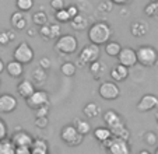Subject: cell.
<instances>
[{
    "label": "cell",
    "instance_id": "f907efd6",
    "mask_svg": "<svg viewBox=\"0 0 158 154\" xmlns=\"http://www.w3.org/2000/svg\"><path fill=\"white\" fill-rule=\"evenodd\" d=\"M155 121H157V123H158V112L155 113Z\"/></svg>",
    "mask_w": 158,
    "mask_h": 154
},
{
    "label": "cell",
    "instance_id": "816d5d0a",
    "mask_svg": "<svg viewBox=\"0 0 158 154\" xmlns=\"http://www.w3.org/2000/svg\"><path fill=\"white\" fill-rule=\"evenodd\" d=\"M154 154H158V147L155 148V151H154Z\"/></svg>",
    "mask_w": 158,
    "mask_h": 154
},
{
    "label": "cell",
    "instance_id": "603a6c76",
    "mask_svg": "<svg viewBox=\"0 0 158 154\" xmlns=\"http://www.w3.org/2000/svg\"><path fill=\"white\" fill-rule=\"evenodd\" d=\"M88 69H89V73L94 76V79H95V80H99V77H101L102 74L105 73V70H106V63L101 62V60L98 59V60H95V62L89 63Z\"/></svg>",
    "mask_w": 158,
    "mask_h": 154
},
{
    "label": "cell",
    "instance_id": "83f0119b",
    "mask_svg": "<svg viewBox=\"0 0 158 154\" xmlns=\"http://www.w3.org/2000/svg\"><path fill=\"white\" fill-rule=\"evenodd\" d=\"M15 151V146L11 142V139L4 137L0 140V154H14Z\"/></svg>",
    "mask_w": 158,
    "mask_h": 154
},
{
    "label": "cell",
    "instance_id": "4316f807",
    "mask_svg": "<svg viewBox=\"0 0 158 154\" xmlns=\"http://www.w3.org/2000/svg\"><path fill=\"white\" fill-rule=\"evenodd\" d=\"M120 49H122V45H120L119 42H116V41H108L106 44L104 45L105 53H106L108 56H110V58H116L118 55H119Z\"/></svg>",
    "mask_w": 158,
    "mask_h": 154
},
{
    "label": "cell",
    "instance_id": "7bdbcfd3",
    "mask_svg": "<svg viewBox=\"0 0 158 154\" xmlns=\"http://www.w3.org/2000/svg\"><path fill=\"white\" fill-rule=\"evenodd\" d=\"M51 7L55 10V11L64 9V7H66L64 0H51Z\"/></svg>",
    "mask_w": 158,
    "mask_h": 154
},
{
    "label": "cell",
    "instance_id": "e0dca14e",
    "mask_svg": "<svg viewBox=\"0 0 158 154\" xmlns=\"http://www.w3.org/2000/svg\"><path fill=\"white\" fill-rule=\"evenodd\" d=\"M4 70H6L7 74H9L10 77H13V79H20V77L24 74V65L13 59V60H10L9 63H6V69H4Z\"/></svg>",
    "mask_w": 158,
    "mask_h": 154
},
{
    "label": "cell",
    "instance_id": "cb8c5ba5",
    "mask_svg": "<svg viewBox=\"0 0 158 154\" xmlns=\"http://www.w3.org/2000/svg\"><path fill=\"white\" fill-rule=\"evenodd\" d=\"M93 135H94V137H95L97 142H99L101 144L112 137V132H110V129L108 126H99V127H97V129H94Z\"/></svg>",
    "mask_w": 158,
    "mask_h": 154
},
{
    "label": "cell",
    "instance_id": "d590c367",
    "mask_svg": "<svg viewBox=\"0 0 158 154\" xmlns=\"http://www.w3.org/2000/svg\"><path fill=\"white\" fill-rule=\"evenodd\" d=\"M39 35H41V38L44 39V41H51V28H49V23L45 24V25H42V27H39Z\"/></svg>",
    "mask_w": 158,
    "mask_h": 154
},
{
    "label": "cell",
    "instance_id": "9a60e30c",
    "mask_svg": "<svg viewBox=\"0 0 158 154\" xmlns=\"http://www.w3.org/2000/svg\"><path fill=\"white\" fill-rule=\"evenodd\" d=\"M10 24H11V27L14 28V30H17V31L25 30L27 25H28V20H27L25 13L20 11V10L14 11L11 14V17H10Z\"/></svg>",
    "mask_w": 158,
    "mask_h": 154
},
{
    "label": "cell",
    "instance_id": "1f68e13d",
    "mask_svg": "<svg viewBox=\"0 0 158 154\" xmlns=\"http://www.w3.org/2000/svg\"><path fill=\"white\" fill-rule=\"evenodd\" d=\"M15 39V34L14 31H10V30H4V31H0V45L2 46H7L11 41Z\"/></svg>",
    "mask_w": 158,
    "mask_h": 154
},
{
    "label": "cell",
    "instance_id": "f35d334b",
    "mask_svg": "<svg viewBox=\"0 0 158 154\" xmlns=\"http://www.w3.org/2000/svg\"><path fill=\"white\" fill-rule=\"evenodd\" d=\"M76 6H77L78 11L83 14V13H87L89 10V7H91V4H89L88 0H77V3H76Z\"/></svg>",
    "mask_w": 158,
    "mask_h": 154
},
{
    "label": "cell",
    "instance_id": "ac0fdd59",
    "mask_svg": "<svg viewBox=\"0 0 158 154\" xmlns=\"http://www.w3.org/2000/svg\"><path fill=\"white\" fill-rule=\"evenodd\" d=\"M34 91H35V86L31 80H21L17 84V94L24 100H27Z\"/></svg>",
    "mask_w": 158,
    "mask_h": 154
},
{
    "label": "cell",
    "instance_id": "ffe728a7",
    "mask_svg": "<svg viewBox=\"0 0 158 154\" xmlns=\"http://www.w3.org/2000/svg\"><path fill=\"white\" fill-rule=\"evenodd\" d=\"M69 23H70V27H72L74 31H84V30H88V27H89L88 18H87L84 14H81V13L77 14L76 17H73Z\"/></svg>",
    "mask_w": 158,
    "mask_h": 154
},
{
    "label": "cell",
    "instance_id": "ab89813d",
    "mask_svg": "<svg viewBox=\"0 0 158 154\" xmlns=\"http://www.w3.org/2000/svg\"><path fill=\"white\" fill-rule=\"evenodd\" d=\"M112 7H114V3H112L110 0H105V2H102V3L98 4V10L102 13H110Z\"/></svg>",
    "mask_w": 158,
    "mask_h": 154
},
{
    "label": "cell",
    "instance_id": "4fadbf2b",
    "mask_svg": "<svg viewBox=\"0 0 158 154\" xmlns=\"http://www.w3.org/2000/svg\"><path fill=\"white\" fill-rule=\"evenodd\" d=\"M10 139H11V142L14 143L15 147H31V144H32V142H34L32 135L25 132V130L14 132Z\"/></svg>",
    "mask_w": 158,
    "mask_h": 154
},
{
    "label": "cell",
    "instance_id": "e575fe53",
    "mask_svg": "<svg viewBox=\"0 0 158 154\" xmlns=\"http://www.w3.org/2000/svg\"><path fill=\"white\" fill-rule=\"evenodd\" d=\"M143 140H144V143H146L147 146H155L157 144L158 137H157V135H155L154 132L150 130V132H146V133H144Z\"/></svg>",
    "mask_w": 158,
    "mask_h": 154
},
{
    "label": "cell",
    "instance_id": "ba28073f",
    "mask_svg": "<svg viewBox=\"0 0 158 154\" xmlns=\"http://www.w3.org/2000/svg\"><path fill=\"white\" fill-rule=\"evenodd\" d=\"M98 94L105 101H114L120 95V88L115 81H102L98 87Z\"/></svg>",
    "mask_w": 158,
    "mask_h": 154
},
{
    "label": "cell",
    "instance_id": "8fae6325",
    "mask_svg": "<svg viewBox=\"0 0 158 154\" xmlns=\"http://www.w3.org/2000/svg\"><path fill=\"white\" fill-rule=\"evenodd\" d=\"M18 101L13 94H0V113H11L17 109Z\"/></svg>",
    "mask_w": 158,
    "mask_h": 154
},
{
    "label": "cell",
    "instance_id": "8d00e7d4",
    "mask_svg": "<svg viewBox=\"0 0 158 154\" xmlns=\"http://www.w3.org/2000/svg\"><path fill=\"white\" fill-rule=\"evenodd\" d=\"M49 28H51V38L56 39L62 35V27L60 24H49Z\"/></svg>",
    "mask_w": 158,
    "mask_h": 154
},
{
    "label": "cell",
    "instance_id": "f546056e",
    "mask_svg": "<svg viewBox=\"0 0 158 154\" xmlns=\"http://www.w3.org/2000/svg\"><path fill=\"white\" fill-rule=\"evenodd\" d=\"M77 71V66L73 62H64L62 66H60V73L64 77H73Z\"/></svg>",
    "mask_w": 158,
    "mask_h": 154
},
{
    "label": "cell",
    "instance_id": "b9f144b4",
    "mask_svg": "<svg viewBox=\"0 0 158 154\" xmlns=\"http://www.w3.org/2000/svg\"><path fill=\"white\" fill-rule=\"evenodd\" d=\"M38 66H39V67H42V69H45V70H48V69H51L52 62H51V59H49L48 56H44V58H41V59H39Z\"/></svg>",
    "mask_w": 158,
    "mask_h": 154
},
{
    "label": "cell",
    "instance_id": "484cf974",
    "mask_svg": "<svg viewBox=\"0 0 158 154\" xmlns=\"http://www.w3.org/2000/svg\"><path fill=\"white\" fill-rule=\"evenodd\" d=\"M31 77H32V83L34 84H38V86H41V84L46 83V80H48V73H46V70L42 67H36L32 70V73H31Z\"/></svg>",
    "mask_w": 158,
    "mask_h": 154
},
{
    "label": "cell",
    "instance_id": "44dd1931",
    "mask_svg": "<svg viewBox=\"0 0 158 154\" xmlns=\"http://www.w3.org/2000/svg\"><path fill=\"white\" fill-rule=\"evenodd\" d=\"M31 154H48L49 153V146L48 142L45 139H34L32 144H31Z\"/></svg>",
    "mask_w": 158,
    "mask_h": 154
},
{
    "label": "cell",
    "instance_id": "74e56055",
    "mask_svg": "<svg viewBox=\"0 0 158 154\" xmlns=\"http://www.w3.org/2000/svg\"><path fill=\"white\" fill-rule=\"evenodd\" d=\"M48 125H49L48 116H38V118H35V126L38 129H46Z\"/></svg>",
    "mask_w": 158,
    "mask_h": 154
},
{
    "label": "cell",
    "instance_id": "30bf717a",
    "mask_svg": "<svg viewBox=\"0 0 158 154\" xmlns=\"http://www.w3.org/2000/svg\"><path fill=\"white\" fill-rule=\"evenodd\" d=\"M118 59V63H120V65L126 66V67H133V66L137 65V56H136V50L133 49V48H129V46H122V49H120L119 55L116 56Z\"/></svg>",
    "mask_w": 158,
    "mask_h": 154
},
{
    "label": "cell",
    "instance_id": "3957f363",
    "mask_svg": "<svg viewBox=\"0 0 158 154\" xmlns=\"http://www.w3.org/2000/svg\"><path fill=\"white\" fill-rule=\"evenodd\" d=\"M137 63L144 67H152L158 62V50L151 45H141L136 49Z\"/></svg>",
    "mask_w": 158,
    "mask_h": 154
},
{
    "label": "cell",
    "instance_id": "d6a6232c",
    "mask_svg": "<svg viewBox=\"0 0 158 154\" xmlns=\"http://www.w3.org/2000/svg\"><path fill=\"white\" fill-rule=\"evenodd\" d=\"M15 7L20 11L27 13L34 7V0H15Z\"/></svg>",
    "mask_w": 158,
    "mask_h": 154
},
{
    "label": "cell",
    "instance_id": "7dc6e473",
    "mask_svg": "<svg viewBox=\"0 0 158 154\" xmlns=\"http://www.w3.org/2000/svg\"><path fill=\"white\" fill-rule=\"evenodd\" d=\"M114 4H118V6H123V4H127L130 0H110Z\"/></svg>",
    "mask_w": 158,
    "mask_h": 154
},
{
    "label": "cell",
    "instance_id": "8992f818",
    "mask_svg": "<svg viewBox=\"0 0 158 154\" xmlns=\"http://www.w3.org/2000/svg\"><path fill=\"white\" fill-rule=\"evenodd\" d=\"M34 58H35V52L28 42H20L13 52V59L23 65H30Z\"/></svg>",
    "mask_w": 158,
    "mask_h": 154
},
{
    "label": "cell",
    "instance_id": "d6986e66",
    "mask_svg": "<svg viewBox=\"0 0 158 154\" xmlns=\"http://www.w3.org/2000/svg\"><path fill=\"white\" fill-rule=\"evenodd\" d=\"M148 32V24L146 21H134L130 25V34L134 38H143Z\"/></svg>",
    "mask_w": 158,
    "mask_h": 154
},
{
    "label": "cell",
    "instance_id": "db71d44e",
    "mask_svg": "<svg viewBox=\"0 0 158 154\" xmlns=\"http://www.w3.org/2000/svg\"><path fill=\"white\" fill-rule=\"evenodd\" d=\"M0 86H2V79H0Z\"/></svg>",
    "mask_w": 158,
    "mask_h": 154
},
{
    "label": "cell",
    "instance_id": "7a4b0ae2",
    "mask_svg": "<svg viewBox=\"0 0 158 154\" xmlns=\"http://www.w3.org/2000/svg\"><path fill=\"white\" fill-rule=\"evenodd\" d=\"M78 49V41L73 34H62L59 38L55 39V50L60 55L69 56L76 53Z\"/></svg>",
    "mask_w": 158,
    "mask_h": 154
},
{
    "label": "cell",
    "instance_id": "5bb4252c",
    "mask_svg": "<svg viewBox=\"0 0 158 154\" xmlns=\"http://www.w3.org/2000/svg\"><path fill=\"white\" fill-rule=\"evenodd\" d=\"M102 119H104L105 125H106L109 129H114V127H118L120 125H126L125 119L122 118L119 112H116L115 109H108L105 111V113L102 115Z\"/></svg>",
    "mask_w": 158,
    "mask_h": 154
},
{
    "label": "cell",
    "instance_id": "7402d4cb",
    "mask_svg": "<svg viewBox=\"0 0 158 154\" xmlns=\"http://www.w3.org/2000/svg\"><path fill=\"white\" fill-rule=\"evenodd\" d=\"M83 113L87 119H95L101 115V107L95 102H87L83 108Z\"/></svg>",
    "mask_w": 158,
    "mask_h": 154
},
{
    "label": "cell",
    "instance_id": "d4e9b609",
    "mask_svg": "<svg viewBox=\"0 0 158 154\" xmlns=\"http://www.w3.org/2000/svg\"><path fill=\"white\" fill-rule=\"evenodd\" d=\"M74 127L77 129V132L81 135V136H87V135L91 133V123H89L87 119H80L76 118L74 122H73Z\"/></svg>",
    "mask_w": 158,
    "mask_h": 154
},
{
    "label": "cell",
    "instance_id": "9c48e42d",
    "mask_svg": "<svg viewBox=\"0 0 158 154\" xmlns=\"http://www.w3.org/2000/svg\"><path fill=\"white\" fill-rule=\"evenodd\" d=\"M27 102L28 108L31 109H38L39 107H44V105H48L49 104V94L45 90H35L30 97L25 100Z\"/></svg>",
    "mask_w": 158,
    "mask_h": 154
},
{
    "label": "cell",
    "instance_id": "c3c4849f",
    "mask_svg": "<svg viewBox=\"0 0 158 154\" xmlns=\"http://www.w3.org/2000/svg\"><path fill=\"white\" fill-rule=\"evenodd\" d=\"M4 69H6V63H4L3 60L0 59V74H2V73L4 71Z\"/></svg>",
    "mask_w": 158,
    "mask_h": 154
},
{
    "label": "cell",
    "instance_id": "681fc988",
    "mask_svg": "<svg viewBox=\"0 0 158 154\" xmlns=\"http://www.w3.org/2000/svg\"><path fill=\"white\" fill-rule=\"evenodd\" d=\"M139 154H151V153H150L148 150H141V151H140V153H139Z\"/></svg>",
    "mask_w": 158,
    "mask_h": 154
},
{
    "label": "cell",
    "instance_id": "836d02e7",
    "mask_svg": "<svg viewBox=\"0 0 158 154\" xmlns=\"http://www.w3.org/2000/svg\"><path fill=\"white\" fill-rule=\"evenodd\" d=\"M55 18H56L57 23H69L72 18H70L69 13H67V10L62 9V10H57V11H55Z\"/></svg>",
    "mask_w": 158,
    "mask_h": 154
},
{
    "label": "cell",
    "instance_id": "4dcf8cb0",
    "mask_svg": "<svg viewBox=\"0 0 158 154\" xmlns=\"http://www.w3.org/2000/svg\"><path fill=\"white\" fill-rule=\"evenodd\" d=\"M32 21L36 27H42V25L49 23V15L45 11H35L32 14Z\"/></svg>",
    "mask_w": 158,
    "mask_h": 154
},
{
    "label": "cell",
    "instance_id": "f5cc1de1",
    "mask_svg": "<svg viewBox=\"0 0 158 154\" xmlns=\"http://www.w3.org/2000/svg\"><path fill=\"white\" fill-rule=\"evenodd\" d=\"M148 2H158V0H148Z\"/></svg>",
    "mask_w": 158,
    "mask_h": 154
},
{
    "label": "cell",
    "instance_id": "ee69618b",
    "mask_svg": "<svg viewBox=\"0 0 158 154\" xmlns=\"http://www.w3.org/2000/svg\"><path fill=\"white\" fill-rule=\"evenodd\" d=\"M7 137V125L3 119L0 118V140Z\"/></svg>",
    "mask_w": 158,
    "mask_h": 154
},
{
    "label": "cell",
    "instance_id": "bcb514c9",
    "mask_svg": "<svg viewBox=\"0 0 158 154\" xmlns=\"http://www.w3.org/2000/svg\"><path fill=\"white\" fill-rule=\"evenodd\" d=\"M14 154H31L30 147H15Z\"/></svg>",
    "mask_w": 158,
    "mask_h": 154
},
{
    "label": "cell",
    "instance_id": "7c38bea8",
    "mask_svg": "<svg viewBox=\"0 0 158 154\" xmlns=\"http://www.w3.org/2000/svg\"><path fill=\"white\" fill-rule=\"evenodd\" d=\"M158 107V97L154 94H146L140 98L137 102V111L140 112H150V111L155 109Z\"/></svg>",
    "mask_w": 158,
    "mask_h": 154
},
{
    "label": "cell",
    "instance_id": "2e32d148",
    "mask_svg": "<svg viewBox=\"0 0 158 154\" xmlns=\"http://www.w3.org/2000/svg\"><path fill=\"white\" fill-rule=\"evenodd\" d=\"M109 76H110V79H112V81H115V83H122V81L127 80L129 67H126V66L118 63L116 66H114V67L110 69Z\"/></svg>",
    "mask_w": 158,
    "mask_h": 154
},
{
    "label": "cell",
    "instance_id": "6da1fadb",
    "mask_svg": "<svg viewBox=\"0 0 158 154\" xmlns=\"http://www.w3.org/2000/svg\"><path fill=\"white\" fill-rule=\"evenodd\" d=\"M112 28L106 21H97L88 27V39L94 45H105L112 38Z\"/></svg>",
    "mask_w": 158,
    "mask_h": 154
},
{
    "label": "cell",
    "instance_id": "60d3db41",
    "mask_svg": "<svg viewBox=\"0 0 158 154\" xmlns=\"http://www.w3.org/2000/svg\"><path fill=\"white\" fill-rule=\"evenodd\" d=\"M49 104L48 105H44V107H39L38 109H35V118L38 116H48L49 115Z\"/></svg>",
    "mask_w": 158,
    "mask_h": 154
},
{
    "label": "cell",
    "instance_id": "f6af8a7d",
    "mask_svg": "<svg viewBox=\"0 0 158 154\" xmlns=\"http://www.w3.org/2000/svg\"><path fill=\"white\" fill-rule=\"evenodd\" d=\"M66 10H67V13H69L70 18H73V17H76L77 14H80V11H78V9H77L76 4H70V6H67L66 7Z\"/></svg>",
    "mask_w": 158,
    "mask_h": 154
},
{
    "label": "cell",
    "instance_id": "f1b7e54d",
    "mask_svg": "<svg viewBox=\"0 0 158 154\" xmlns=\"http://www.w3.org/2000/svg\"><path fill=\"white\" fill-rule=\"evenodd\" d=\"M144 14L150 18L158 20V2H148L144 7Z\"/></svg>",
    "mask_w": 158,
    "mask_h": 154
},
{
    "label": "cell",
    "instance_id": "5b68a950",
    "mask_svg": "<svg viewBox=\"0 0 158 154\" xmlns=\"http://www.w3.org/2000/svg\"><path fill=\"white\" fill-rule=\"evenodd\" d=\"M101 146L106 151V154H131L129 142L119 139V137H115V136H112L109 140L102 143Z\"/></svg>",
    "mask_w": 158,
    "mask_h": 154
},
{
    "label": "cell",
    "instance_id": "52a82bcc",
    "mask_svg": "<svg viewBox=\"0 0 158 154\" xmlns=\"http://www.w3.org/2000/svg\"><path fill=\"white\" fill-rule=\"evenodd\" d=\"M60 139L66 143V144L72 146V147H76V146H80L84 140V136H81L77 132V129L74 127L73 123L64 125L60 130Z\"/></svg>",
    "mask_w": 158,
    "mask_h": 154
},
{
    "label": "cell",
    "instance_id": "277c9868",
    "mask_svg": "<svg viewBox=\"0 0 158 154\" xmlns=\"http://www.w3.org/2000/svg\"><path fill=\"white\" fill-rule=\"evenodd\" d=\"M99 53H101V49H99L98 45H94L89 42L88 45L83 48L78 53V59H77V65L80 67L83 66H88L89 63L95 62V60L99 59Z\"/></svg>",
    "mask_w": 158,
    "mask_h": 154
}]
</instances>
